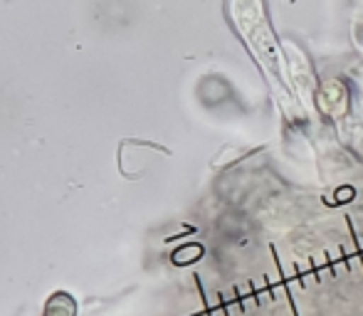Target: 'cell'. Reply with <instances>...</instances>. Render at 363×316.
Returning <instances> with one entry per match:
<instances>
[{"instance_id":"obj_2","label":"cell","mask_w":363,"mask_h":316,"mask_svg":"<svg viewBox=\"0 0 363 316\" xmlns=\"http://www.w3.org/2000/svg\"><path fill=\"white\" fill-rule=\"evenodd\" d=\"M269 252H272V257H274V264H277L279 284H282V289H284V297L289 299L291 314H294V316H299V309H296V302H294V297H291V287H289V282H287V274H284V269H282V259H279V254H277V249H274V244H272V247H269Z\"/></svg>"},{"instance_id":"obj_1","label":"cell","mask_w":363,"mask_h":316,"mask_svg":"<svg viewBox=\"0 0 363 316\" xmlns=\"http://www.w3.org/2000/svg\"><path fill=\"white\" fill-rule=\"evenodd\" d=\"M230 13L235 18V25L247 40L250 50L259 55V62L277 64V52H274V40L269 33L267 23H264V10L259 0H230Z\"/></svg>"},{"instance_id":"obj_3","label":"cell","mask_w":363,"mask_h":316,"mask_svg":"<svg viewBox=\"0 0 363 316\" xmlns=\"http://www.w3.org/2000/svg\"><path fill=\"white\" fill-rule=\"evenodd\" d=\"M294 274H296V282H299V287L304 289V287H306V282H304V274H301V267H299V264H294Z\"/></svg>"}]
</instances>
